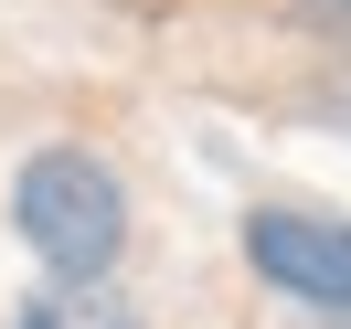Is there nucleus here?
Instances as JSON below:
<instances>
[{"label":"nucleus","instance_id":"nucleus-4","mask_svg":"<svg viewBox=\"0 0 351 329\" xmlns=\"http://www.w3.org/2000/svg\"><path fill=\"white\" fill-rule=\"evenodd\" d=\"M308 32H330V43H351V0H287Z\"/></svg>","mask_w":351,"mask_h":329},{"label":"nucleus","instance_id":"nucleus-1","mask_svg":"<svg viewBox=\"0 0 351 329\" xmlns=\"http://www.w3.org/2000/svg\"><path fill=\"white\" fill-rule=\"evenodd\" d=\"M11 234L53 276H107L117 244H128V181L96 149H32L11 170Z\"/></svg>","mask_w":351,"mask_h":329},{"label":"nucleus","instance_id":"nucleus-2","mask_svg":"<svg viewBox=\"0 0 351 329\" xmlns=\"http://www.w3.org/2000/svg\"><path fill=\"white\" fill-rule=\"evenodd\" d=\"M245 265H256L277 298H298L308 319L351 329V223L298 213V202H256V213H245Z\"/></svg>","mask_w":351,"mask_h":329},{"label":"nucleus","instance_id":"nucleus-3","mask_svg":"<svg viewBox=\"0 0 351 329\" xmlns=\"http://www.w3.org/2000/svg\"><path fill=\"white\" fill-rule=\"evenodd\" d=\"M11 329H149V319H138L107 276H53V287H32V298L11 308Z\"/></svg>","mask_w":351,"mask_h":329}]
</instances>
